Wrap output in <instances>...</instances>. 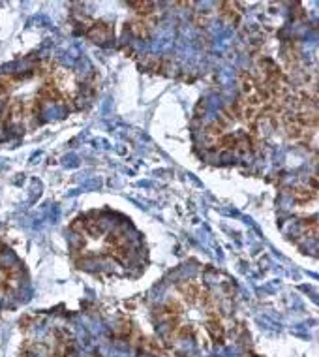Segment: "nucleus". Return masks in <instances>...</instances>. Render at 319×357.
<instances>
[{"label":"nucleus","mask_w":319,"mask_h":357,"mask_svg":"<svg viewBox=\"0 0 319 357\" xmlns=\"http://www.w3.org/2000/svg\"><path fill=\"white\" fill-rule=\"evenodd\" d=\"M316 74L302 68L293 47L286 56H261L242 72L235 96L196 132L203 160L216 166H252L278 142L316 151Z\"/></svg>","instance_id":"obj_1"},{"label":"nucleus","mask_w":319,"mask_h":357,"mask_svg":"<svg viewBox=\"0 0 319 357\" xmlns=\"http://www.w3.org/2000/svg\"><path fill=\"white\" fill-rule=\"evenodd\" d=\"M98 75L91 64L42 45L0 66V145L93 104Z\"/></svg>","instance_id":"obj_2"},{"label":"nucleus","mask_w":319,"mask_h":357,"mask_svg":"<svg viewBox=\"0 0 319 357\" xmlns=\"http://www.w3.org/2000/svg\"><path fill=\"white\" fill-rule=\"evenodd\" d=\"M231 288L210 269L171 278L150 305V324L167 350H212L224 344L233 310Z\"/></svg>","instance_id":"obj_3"},{"label":"nucleus","mask_w":319,"mask_h":357,"mask_svg":"<svg viewBox=\"0 0 319 357\" xmlns=\"http://www.w3.org/2000/svg\"><path fill=\"white\" fill-rule=\"evenodd\" d=\"M66 243L72 264L94 277L137 278L147 271L148 248L143 234L117 211L79 215L68 226Z\"/></svg>","instance_id":"obj_4"},{"label":"nucleus","mask_w":319,"mask_h":357,"mask_svg":"<svg viewBox=\"0 0 319 357\" xmlns=\"http://www.w3.org/2000/svg\"><path fill=\"white\" fill-rule=\"evenodd\" d=\"M19 326L23 331L19 357H85L77 333L61 312L29 314Z\"/></svg>","instance_id":"obj_5"},{"label":"nucleus","mask_w":319,"mask_h":357,"mask_svg":"<svg viewBox=\"0 0 319 357\" xmlns=\"http://www.w3.org/2000/svg\"><path fill=\"white\" fill-rule=\"evenodd\" d=\"M32 280L29 267L0 237V314L12 312L31 301Z\"/></svg>","instance_id":"obj_6"}]
</instances>
